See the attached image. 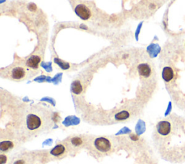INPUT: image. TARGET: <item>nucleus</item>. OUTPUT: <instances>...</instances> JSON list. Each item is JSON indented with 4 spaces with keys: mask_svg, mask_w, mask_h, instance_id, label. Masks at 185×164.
I'll return each instance as SVG.
<instances>
[{
    "mask_svg": "<svg viewBox=\"0 0 185 164\" xmlns=\"http://www.w3.org/2000/svg\"><path fill=\"white\" fill-rule=\"evenodd\" d=\"M70 153H72L70 147L66 144L65 142L59 143L55 145L51 151H49V155L54 159H61L66 157Z\"/></svg>",
    "mask_w": 185,
    "mask_h": 164,
    "instance_id": "39448f33",
    "label": "nucleus"
},
{
    "mask_svg": "<svg viewBox=\"0 0 185 164\" xmlns=\"http://www.w3.org/2000/svg\"><path fill=\"white\" fill-rule=\"evenodd\" d=\"M41 59L39 55H32L26 61V66L31 70H36L41 63Z\"/></svg>",
    "mask_w": 185,
    "mask_h": 164,
    "instance_id": "1a4fd4ad",
    "label": "nucleus"
},
{
    "mask_svg": "<svg viewBox=\"0 0 185 164\" xmlns=\"http://www.w3.org/2000/svg\"><path fill=\"white\" fill-rule=\"evenodd\" d=\"M138 72L140 75L145 78H148L151 73V69L147 64H141L138 66Z\"/></svg>",
    "mask_w": 185,
    "mask_h": 164,
    "instance_id": "9b49d317",
    "label": "nucleus"
},
{
    "mask_svg": "<svg viewBox=\"0 0 185 164\" xmlns=\"http://www.w3.org/2000/svg\"><path fill=\"white\" fill-rule=\"evenodd\" d=\"M76 85H74L73 86V90L74 92L76 93H79L80 92V90H81V88H80V84L78 83V82H77L75 83Z\"/></svg>",
    "mask_w": 185,
    "mask_h": 164,
    "instance_id": "4468645a",
    "label": "nucleus"
},
{
    "mask_svg": "<svg viewBox=\"0 0 185 164\" xmlns=\"http://www.w3.org/2000/svg\"><path fill=\"white\" fill-rule=\"evenodd\" d=\"M174 71L169 67H164V70H163V72H162V77L163 79L166 81V82H169L174 78Z\"/></svg>",
    "mask_w": 185,
    "mask_h": 164,
    "instance_id": "f8f14e48",
    "label": "nucleus"
},
{
    "mask_svg": "<svg viewBox=\"0 0 185 164\" xmlns=\"http://www.w3.org/2000/svg\"><path fill=\"white\" fill-rule=\"evenodd\" d=\"M36 161V155L34 153H24L14 159L12 164H34Z\"/></svg>",
    "mask_w": 185,
    "mask_h": 164,
    "instance_id": "423d86ee",
    "label": "nucleus"
},
{
    "mask_svg": "<svg viewBox=\"0 0 185 164\" xmlns=\"http://www.w3.org/2000/svg\"><path fill=\"white\" fill-rule=\"evenodd\" d=\"M87 147L94 156L101 158L115 151L117 141L109 137H91Z\"/></svg>",
    "mask_w": 185,
    "mask_h": 164,
    "instance_id": "f03ea898",
    "label": "nucleus"
},
{
    "mask_svg": "<svg viewBox=\"0 0 185 164\" xmlns=\"http://www.w3.org/2000/svg\"><path fill=\"white\" fill-rule=\"evenodd\" d=\"M33 73L29 68L24 66L17 65L9 69L7 72V75L11 80L15 81H21L28 78L30 74Z\"/></svg>",
    "mask_w": 185,
    "mask_h": 164,
    "instance_id": "20e7f679",
    "label": "nucleus"
},
{
    "mask_svg": "<svg viewBox=\"0 0 185 164\" xmlns=\"http://www.w3.org/2000/svg\"><path fill=\"white\" fill-rule=\"evenodd\" d=\"M75 13L78 17L84 20H88L91 16V12H90L89 8L86 7L85 5H82V4L76 6L75 8Z\"/></svg>",
    "mask_w": 185,
    "mask_h": 164,
    "instance_id": "6e6552de",
    "label": "nucleus"
},
{
    "mask_svg": "<svg viewBox=\"0 0 185 164\" xmlns=\"http://www.w3.org/2000/svg\"><path fill=\"white\" fill-rule=\"evenodd\" d=\"M9 161V157L5 153H1L0 155V164H7Z\"/></svg>",
    "mask_w": 185,
    "mask_h": 164,
    "instance_id": "ddd939ff",
    "label": "nucleus"
},
{
    "mask_svg": "<svg viewBox=\"0 0 185 164\" xmlns=\"http://www.w3.org/2000/svg\"><path fill=\"white\" fill-rule=\"evenodd\" d=\"M156 130L160 136H167L172 130V124L166 120L160 121L157 124Z\"/></svg>",
    "mask_w": 185,
    "mask_h": 164,
    "instance_id": "0eeeda50",
    "label": "nucleus"
},
{
    "mask_svg": "<svg viewBox=\"0 0 185 164\" xmlns=\"http://www.w3.org/2000/svg\"><path fill=\"white\" fill-rule=\"evenodd\" d=\"M53 126V113L47 107L33 106L24 111L17 123L20 136L30 139L45 132Z\"/></svg>",
    "mask_w": 185,
    "mask_h": 164,
    "instance_id": "f257e3e1",
    "label": "nucleus"
},
{
    "mask_svg": "<svg viewBox=\"0 0 185 164\" xmlns=\"http://www.w3.org/2000/svg\"><path fill=\"white\" fill-rule=\"evenodd\" d=\"M91 137L88 136H72L64 140L70 147L72 153L78 151L82 147L88 146Z\"/></svg>",
    "mask_w": 185,
    "mask_h": 164,
    "instance_id": "7ed1b4c3",
    "label": "nucleus"
},
{
    "mask_svg": "<svg viewBox=\"0 0 185 164\" xmlns=\"http://www.w3.org/2000/svg\"><path fill=\"white\" fill-rule=\"evenodd\" d=\"M15 146V143L10 139H5V140H2L0 143V151L2 153H7V152L10 151Z\"/></svg>",
    "mask_w": 185,
    "mask_h": 164,
    "instance_id": "9d476101",
    "label": "nucleus"
}]
</instances>
